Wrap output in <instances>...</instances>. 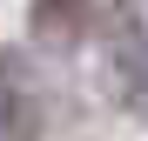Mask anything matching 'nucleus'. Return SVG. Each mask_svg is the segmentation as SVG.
<instances>
[{"label": "nucleus", "instance_id": "1", "mask_svg": "<svg viewBox=\"0 0 148 141\" xmlns=\"http://www.w3.org/2000/svg\"><path fill=\"white\" fill-rule=\"evenodd\" d=\"M88 20V0H34V40L40 47H74V34H81Z\"/></svg>", "mask_w": 148, "mask_h": 141}]
</instances>
